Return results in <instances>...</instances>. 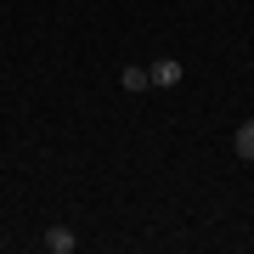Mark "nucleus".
<instances>
[{
	"label": "nucleus",
	"mask_w": 254,
	"mask_h": 254,
	"mask_svg": "<svg viewBox=\"0 0 254 254\" xmlns=\"http://www.w3.org/2000/svg\"><path fill=\"white\" fill-rule=\"evenodd\" d=\"M147 79H153V91H175V85H181V63H175V57H158V63L147 68Z\"/></svg>",
	"instance_id": "f257e3e1"
},
{
	"label": "nucleus",
	"mask_w": 254,
	"mask_h": 254,
	"mask_svg": "<svg viewBox=\"0 0 254 254\" xmlns=\"http://www.w3.org/2000/svg\"><path fill=\"white\" fill-rule=\"evenodd\" d=\"M46 249H51V254H73V249H79V232L57 220V226H46Z\"/></svg>",
	"instance_id": "f03ea898"
},
{
	"label": "nucleus",
	"mask_w": 254,
	"mask_h": 254,
	"mask_svg": "<svg viewBox=\"0 0 254 254\" xmlns=\"http://www.w3.org/2000/svg\"><path fill=\"white\" fill-rule=\"evenodd\" d=\"M232 153L243 158V164H254V119H243V125L232 130Z\"/></svg>",
	"instance_id": "7ed1b4c3"
},
{
	"label": "nucleus",
	"mask_w": 254,
	"mask_h": 254,
	"mask_svg": "<svg viewBox=\"0 0 254 254\" xmlns=\"http://www.w3.org/2000/svg\"><path fill=\"white\" fill-rule=\"evenodd\" d=\"M119 85H125L130 96H141V91H153V79H147V68H136V63H130L125 73H119Z\"/></svg>",
	"instance_id": "20e7f679"
}]
</instances>
